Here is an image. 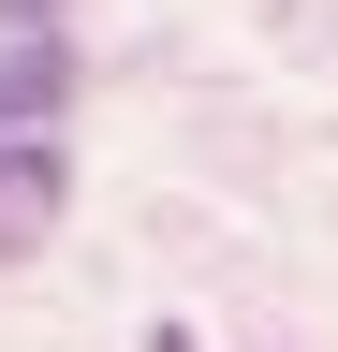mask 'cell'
Returning a JSON list of instances; mask_svg holds the SVG:
<instances>
[{
    "label": "cell",
    "mask_w": 338,
    "mask_h": 352,
    "mask_svg": "<svg viewBox=\"0 0 338 352\" xmlns=\"http://www.w3.org/2000/svg\"><path fill=\"white\" fill-rule=\"evenodd\" d=\"M59 103H74V59H59V30H30L15 59H0V147H45Z\"/></svg>",
    "instance_id": "obj_1"
},
{
    "label": "cell",
    "mask_w": 338,
    "mask_h": 352,
    "mask_svg": "<svg viewBox=\"0 0 338 352\" xmlns=\"http://www.w3.org/2000/svg\"><path fill=\"white\" fill-rule=\"evenodd\" d=\"M147 352H191V338H177V323H162V338H147Z\"/></svg>",
    "instance_id": "obj_2"
},
{
    "label": "cell",
    "mask_w": 338,
    "mask_h": 352,
    "mask_svg": "<svg viewBox=\"0 0 338 352\" xmlns=\"http://www.w3.org/2000/svg\"><path fill=\"white\" fill-rule=\"evenodd\" d=\"M15 15H45V0H15Z\"/></svg>",
    "instance_id": "obj_3"
}]
</instances>
